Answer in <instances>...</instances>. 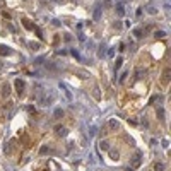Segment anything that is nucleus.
<instances>
[{"mask_svg":"<svg viewBox=\"0 0 171 171\" xmlns=\"http://www.w3.org/2000/svg\"><path fill=\"white\" fill-rule=\"evenodd\" d=\"M40 101H41V106H48V104H51V101H53V92H51L50 96H43Z\"/></svg>","mask_w":171,"mask_h":171,"instance_id":"1","label":"nucleus"},{"mask_svg":"<svg viewBox=\"0 0 171 171\" xmlns=\"http://www.w3.org/2000/svg\"><path fill=\"white\" fill-rule=\"evenodd\" d=\"M14 84H15V89H17V92H19V94H22V92H24V81H21V79H15V82H14Z\"/></svg>","mask_w":171,"mask_h":171,"instance_id":"2","label":"nucleus"},{"mask_svg":"<svg viewBox=\"0 0 171 171\" xmlns=\"http://www.w3.org/2000/svg\"><path fill=\"white\" fill-rule=\"evenodd\" d=\"M55 134H57L58 137H63V135H67V128H65V127H60V125H58V127L55 128Z\"/></svg>","mask_w":171,"mask_h":171,"instance_id":"3","label":"nucleus"},{"mask_svg":"<svg viewBox=\"0 0 171 171\" xmlns=\"http://www.w3.org/2000/svg\"><path fill=\"white\" fill-rule=\"evenodd\" d=\"M9 94H10V86L5 82V84L2 86V96H4V98H7Z\"/></svg>","mask_w":171,"mask_h":171,"instance_id":"4","label":"nucleus"},{"mask_svg":"<svg viewBox=\"0 0 171 171\" xmlns=\"http://www.w3.org/2000/svg\"><path fill=\"white\" fill-rule=\"evenodd\" d=\"M99 149L101 150H109V142L108 140H101V142H99Z\"/></svg>","mask_w":171,"mask_h":171,"instance_id":"5","label":"nucleus"},{"mask_svg":"<svg viewBox=\"0 0 171 171\" xmlns=\"http://www.w3.org/2000/svg\"><path fill=\"white\" fill-rule=\"evenodd\" d=\"M170 77H171V70H170V68H164V72H163V81L168 82V81H170Z\"/></svg>","mask_w":171,"mask_h":171,"instance_id":"6","label":"nucleus"},{"mask_svg":"<svg viewBox=\"0 0 171 171\" xmlns=\"http://www.w3.org/2000/svg\"><path fill=\"white\" fill-rule=\"evenodd\" d=\"M139 164H140V154H135V156H134V159H132V166H134V168H137Z\"/></svg>","mask_w":171,"mask_h":171,"instance_id":"7","label":"nucleus"},{"mask_svg":"<svg viewBox=\"0 0 171 171\" xmlns=\"http://www.w3.org/2000/svg\"><path fill=\"white\" fill-rule=\"evenodd\" d=\"M108 127H109L111 130H116L120 125H118V122H116V120H109V122H108Z\"/></svg>","mask_w":171,"mask_h":171,"instance_id":"8","label":"nucleus"},{"mask_svg":"<svg viewBox=\"0 0 171 171\" xmlns=\"http://www.w3.org/2000/svg\"><path fill=\"white\" fill-rule=\"evenodd\" d=\"M99 17H101V7H96V10H94V21H99Z\"/></svg>","mask_w":171,"mask_h":171,"instance_id":"9","label":"nucleus"},{"mask_svg":"<svg viewBox=\"0 0 171 171\" xmlns=\"http://www.w3.org/2000/svg\"><path fill=\"white\" fill-rule=\"evenodd\" d=\"M157 118H159L161 122H164V109L163 108H157Z\"/></svg>","mask_w":171,"mask_h":171,"instance_id":"10","label":"nucleus"},{"mask_svg":"<svg viewBox=\"0 0 171 171\" xmlns=\"http://www.w3.org/2000/svg\"><path fill=\"white\" fill-rule=\"evenodd\" d=\"M154 171H164V164L163 163H156L154 164Z\"/></svg>","mask_w":171,"mask_h":171,"instance_id":"11","label":"nucleus"},{"mask_svg":"<svg viewBox=\"0 0 171 171\" xmlns=\"http://www.w3.org/2000/svg\"><path fill=\"white\" fill-rule=\"evenodd\" d=\"M29 48L36 51V50H40V43H33V41H31V43H29Z\"/></svg>","mask_w":171,"mask_h":171,"instance_id":"12","label":"nucleus"},{"mask_svg":"<svg viewBox=\"0 0 171 171\" xmlns=\"http://www.w3.org/2000/svg\"><path fill=\"white\" fill-rule=\"evenodd\" d=\"M109 156H111V159H118V157H120V154H118V152H116V150H109Z\"/></svg>","mask_w":171,"mask_h":171,"instance_id":"13","label":"nucleus"},{"mask_svg":"<svg viewBox=\"0 0 171 171\" xmlns=\"http://www.w3.org/2000/svg\"><path fill=\"white\" fill-rule=\"evenodd\" d=\"M116 14H118V15H125V9H123L122 5H118L116 7Z\"/></svg>","mask_w":171,"mask_h":171,"instance_id":"14","label":"nucleus"},{"mask_svg":"<svg viewBox=\"0 0 171 171\" xmlns=\"http://www.w3.org/2000/svg\"><path fill=\"white\" fill-rule=\"evenodd\" d=\"M9 53H10V50H9V48L0 46V55H9Z\"/></svg>","mask_w":171,"mask_h":171,"instance_id":"15","label":"nucleus"},{"mask_svg":"<svg viewBox=\"0 0 171 171\" xmlns=\"http://www.w3.org/2000/svg\"><path fill=\"white\" fill-rule=\"evenodd\" d=\"M63 116V111L62 109H55V118H62Z\"/></svg>","mask_w":171,"mask_h":171,"instance_id":"16","label":"nucleus"},{"mask_svg":"<svg viewBox=\"0 0 171 171\" xmlns=\"http://www.w3.org/2000/svg\"><path fill=\"white\" fill-rule=\"evenodd\" d=\"M122 58H116V63H115V70H118V68H120V67H122Z\"/></svg>","mask_w":171,"mask_h":171,"instance_id":"17","label":"nucleus"},{"mask_svg":"<svg viewBox=\"0 0 171 171\" xmlns=\"http://www.w3.org/2000/svg\"><path fill=\"white\" fill-rule=\"evenodd\" d=\"M154 36H156V38H164V36H166V33H164V31H156V34H154Z\"/></svg>","mask_w":171,"mask_h":171,"instance_id":"18","label":"nucleus"},{"mask_svg":"<svg viewBox=\"0 0 171 171\" xmlns=\"http://www.w3.org/2000/svg\"><path fill=\"white\" fill-rule=\"evenodd\" d=\"M98 57H101V58L104 57V46H103V45L99 46V51H98Z\"/></svg>","mask_w":171,"mask_h":171,"instance_id":"19","label":"nucleus"},{"mask_svg":"<svg viewBox=\"0 0 171 171\" xmlns=\"http://www.w3.org/2000/svg\"><path fill=\"white\" fill-rule=\"evenodd\" d=\"M5 152H9V154L12 152V142H9V145H5Z\"/></svg>","mask_w":171,"mask_h":171,"instance_id":"20","label":"nucleus"},{"mask_svg":"<svg viewBox=\"0 0 171 171\" xmlns=\"http://www.w3.org/2000/svg\"><path fill=\"white\" fill-rule=\"evenodd\" d=\"M134 34H135L137 38H140V36H142V29H135V31H134Z\"/></svg>","mask_w":171,"mask_h":171,"instance_id":"21","label":"nucleus"},{"mask_svg":"<svg viewBox=\"0 0 171 171\" xmlns=\"http://www.w3.org/2000/svg\"><path fill=\"white\" fill-rule=\"evenodd\" d=\"M127 75H128V72H123V74L120 75V82H123V81H125V77H127Z\"/></svg>","mask_w":171,"mask_h":171,"instance_id":"22","label":"nucleus"},{"mask_svg":"<svg viewBox=\"0 0 171 171\" xmlns=\"http://www.w3.org/2000/svg\"><path fill=\"white\" fill-rule=\"evenodd\" d=\"M22 22H24V26H26L27 29H31V27H33V26H31V24H29V22H27V21H22Z\"/></svg>","mask_w":171,"mask_h":171,"instance_id":"23","label":"nucleus"},{"mask_svg":"<svg viewBox=\"0 0 171 171\" xmlns=\"http://www.w3.org/2000/svg\"><path fill=\"white\" fill-rule=\"evenodd\" d=\"M94 96H96V98H99V91H98V86L94 87Z\"/></svg>","mask_w":171,"mask_h":171,"instance_id":"24","label":"nucleus"},{"mask_svg":"<svg viewBox=\"0 0 171 171\" xmlns=\"http://www.w3.org/2000/svg\"><path fill=\"white\" fill-rule=\"evenodd\" d=\"M147 10H149V14H156V9H152V7H149Z\"/></svg>","mask_w":171,"mask_h":171,"instance_id":"25","label":"nucleus"}]
</instances>
